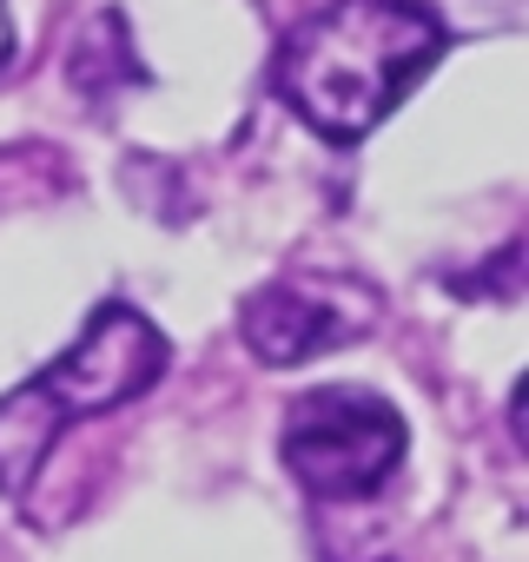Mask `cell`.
Returning a JSON list of instances; mask_svg holds the SVG:
<instances>
[{"label": "cell", "mask_w": 529, "mask_h": 562, "mask_svg": "<svg viewBox=\"0 0 529 562\" xmlns=\"http://www.w3.org/2000/svg\"><path fill=\"white\" fill-rule=\"evenodd\" d=\"M450 54V21L430 0H325L279 60L272 93L331 146L371 139Z\"/></svg>", "instance_id": "obj_1"}, {"label": "cell", "mask_w": 529, "mask_h": 562, "mask_svg": "<svg viewBox=\"0 0 529 562\" xmlns=\"http://www.w3.org/2000/svg\"><path fill=\"white\" fill-rule=\"evenodd\" d=\"M483 8H496L503 21H516V14H522V0H483Z\"/></svg>", "instance_id": "obj_7"}, {"label": "cell", "mask_w": 529, "mask_h": 562, "mask_svg": "<svg viewBox=\"0 0 529 562\" xmlns=\"http://www.w3.org/2000/svg\"><path fill=\"white\" fill-rule=\"evenodd\" d=\"M14 47H21V41H14V14H8V0H0V74L14 67Z\"/></svg>", "instance_id": "obj_6"}, {"label": "cell", "mask_w": 529, "mask_h": 562, "mask_svg": "<svg viewBox=\"0 0 529 562\" xmlns=\"http://www.w3.org/2000/svg\"><path fill=\"white\" fill-rule=\"evenodd\" d=\"M74 87L87 93V100H113V74L106 67H120L133 87H146V67L133 60V41H126V14H93L87 21V34H80V47H74Z\"/></svg>", "instance_id": "obj_5"}, {"label": "cell", "mask_w": 529, "mask_h": 562, "mask_svg": "<svg viewBox=\"0 0 529 562\" xmlns=\"http://www.w3.org/2000/svg\"><path fill=\"white\" fill-rule=\"evenodd\" d=\"M384 318V299L364 278H279L238 305V338L258 364L292 371L318 351H345L358 338H371V325Z\"/></svg>", "instance_id": "obj_4"}, {"label": "cell", "mask_w": 529, "mask_h": 562, "mask_svg": "<svg viewBox=\"0 0 529 562\" xmlns=\"http://www.w3.org/2000/svg\"><path fill=\"white\" fill-rule=\"evenodd\" d=\"M404 443H410V430H404L397 404L364 391V384H318V391H305L285 411V437H279L292 476L312 496H325V503L378 496L397 476Z\"/></svg>", "instance_id": "obj_3"}, {"label": "cell", "mask_w": 529, "mask_h": 562, "mask_svg": "<svg viewBox=\"0 0 529 562\" xmlns=\"http://www.w3.org/2000/svg\"><path fill=\"white\" fill-rule=\"evenodd\" d=\"M166 364H172V345L146 312L100 305L47 371H34L27 384L0 397V496H27L67 424L133 404L166 378Z\"/></svg>", "instance_id": "obj_2"}]
</instances>
